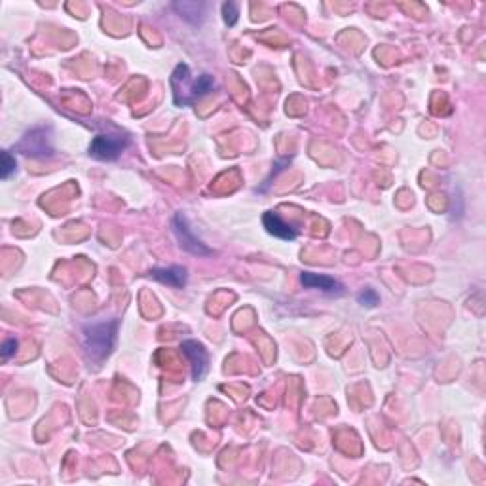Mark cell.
I'll use <instances>...</instances> for the list:
<instances>
[{
    "instance_id": "obj_8",
    "label": "cell",
    "mask_w": 486,
    "mask_h": 486,
    "mask_svg": "<svg viewBox=\"0 0 486 486\" xmlns=\"http://www.w3.org/2000/svg\"><path fill=\"white\" fill-rule=\"evenodd\" d=\"M150 277H154L156 281L165 284L169 287L181 289L186 285V270L182 266H169V268H152Z\"/></svg>"
},
{
    "instance_id": "obj_2",
    "label": "cell",
    "mask_w": 486,
    "mask_h": 486,
    "mask_svg": "<svg viewBox=\"0 0 486 486\" xmlns=\"http://www.w3.org/2000/svg\"><path fill=\"white\" fill-rule=\"evenodd\" d=\"M118 327L120 321H99V323H89L84 327V351L89 363L101 364L105 359L112 353L118 338Z\"/></svg>"
},
{
    "instance_id": "obj_3",
    "label": "cell",
    "mask_w": 486,
    "mask_h": 486,
    "mask_svg": "<svg viewBox=\"0 0 486 486\" xmlns=\"http://www.w3.org/2000/svg\"><path fill=\"white\" fill-rule=\"evenodd\" d=\"M129 147V137L124 133H108L97 135L89 145V154L97 160H116Z\"/></svg>"
},
{
    "instance_id": "obj_13",
    "label": "cell",
    "mask_w": 486,
    "mask_h": 486,
    "mask_svg": "<svg viewBox=\"0 0 486 486\" xmlns=\"http://www.w3.org/2000/svg\"><path fill=\"white\" fill-rule=\"evenodd\" d=\"M358 300L363 304V306H369V308H374V306L380 302L376 290H372V289H364V293H361V295H359Z\"/></svg>"
},
{
    "instance_id": "obj_1",
    "label": "cell",
    "mask_w": 486,
    "mask_h": 486,
    "mask_svg": "<svg viewBox=\"0 0 486 486\" xmlns=\"http://www.w3.org/2000/svg\"><path fill=\"white\" fill-rule=\"evenodd\" d=\"M215 88L213 76L203 73L200 76L190 75L189 65H177L171 75V89H173V101L177 107H189L200 101L202 97L211 94Z\"/></svg>"
},
{
    "instance_id": "obj_10",
    "label": "cell",
    "mask_w": 486,
    "mask_h": 486,
    "mask_svg": "<svg viewBox=\"0 0 486 486\" xmlns=\"http://www.w3.org/2000/svg\"><path fill=\"white\" fill-rule=\"evenodd\" d=\"M173 8L184 20L194 23V25L202 23L203 17H205V4H202V2H175Z\"/></svg>"
},
{
    "instance_id": "obj_7",
    "label": "cell",
    "mask_w": 486,
    "mask_h": 486,
    "mask_svg": "<svg viewBox=\"0 0 486 486\" xmlns=\"http://www.w3.org/2000/svg\"><path fill=\"white\" fill-rule=\"evenodd\" d=\"M263 223H264V228L268 230V234L279 237V240H287V242H293V240L297 237V230L293 228L290 224L285 223L284 219L277 215V213H272V211L264 213Z\"/></svg>"
},
{
    "instance_id": "obj_12",
    "label": "cell",
    "mask_w": 486,
    "mask_h": 486,
    "mask_svg": "<svg viewBox=\"0 0 486 486\" xmlns=\"http://www.w3.org/2000/svg\"><path fill=\"white\" fill-rule=\"evenodd\" d=\"M223 15H224V21H226V25H236L237 21V15H240V8H237L236 2H224L223 4Z\"/></svg>"
},
{
    "instance_id": "obj_9",
    "label": "cell",
    "mask_w": 486,
    "mask_h": 486,
    "mask_svg": "<svg viewBox=\"0 0 486 486\" xmlns=\"http://www.w3.org/2000/svg\"><path fill=\"white\" fill-rule=\"evenodd\" d=\"M300 281H302L304 287H308V289H321L327 290V293L340 290V284H338L334 277L319 276V274H314V272H304L302 276H300Z\"/></svg>"
},
{
    "instance_id": "obj_5",
    "label": "cell",
    "mask_w": 486,
    "mask_h": 486,
    "mask_svg": "<svg viewBox=\"0 0 486 486\" xmlns=\"http://www.w3.org/2000/svg\"><path fill=\"white\" fill-rule=\"evenodd\" d=\"M17 149L27 156H34V158H47L54 154V147H52V137H50V129L47 128H36L33 131H29L27 135L21 139L17 145Z\"/></svg>"
},
{
    "instance_id": "obj_6",
    "label": "cell",
    "mask_w": 486,
    "mask_h": 486,
    "mask_svg": "<svg viewBox=\"0 0 486 486\" xmlns=\"http://www.w3.org/2000/svg\"><path fill=\"white\" fill-rule=\"evenodd\" d=\"M182 353L186 355L192 367V378L202 380L207 371H209V353L205 350V346L198 340H184L181 344Z\"/></svg>"
},
{
    "instance_id": "obj_14",
    "label": "cell",
    "mask_w": 486,
    "mask_h": 486,
    "mask_svg": "<svg viewBox=\"0 0 486 486\" xmlns=\"http://www.w3.org/2000/svg\"><path fill=\"white\" fill-rule=\"evenodd\" d=\"M15 350H17V340L15 338H8L6 342L2 344V359L8 361V359L14 355Z\"/></svg>"
},
{
    "instance_id": "obj_11",
    "label": "cell",
    "mask_w": 486,
    "mask_h": 486,
    "mask_svg": "<svg viewBox=\"0 0 486 486\" xmlns=\"http://www.w3.org/2000/svg\"><path fill=\"white\" fill-rule=\"evenodd\" d=\"M15 158L8 150H4L2 152V169H0V175H2V179H10L12 177V173H15Z\"/></svg>"
},
{
    "instance_id": "obj_4",
    "label": "cell",
    "mask_w": 486,
    "mask_h": 486,
    "mask_svg": "<svg viewBox=\"0 0 486 486\" xmlns=\"http://www.w3.org/2000/svg\"><path fill=\"white\" fill-rule=\"evenodd\" d=\"M173 230H175L179 245H181L184 251H189V253L196 255V257H209V255H213V251L192 232V228L189 226V223H186V219H184L182 213H177L175 219H173Z\"/></svg>"
}]
</instances>
